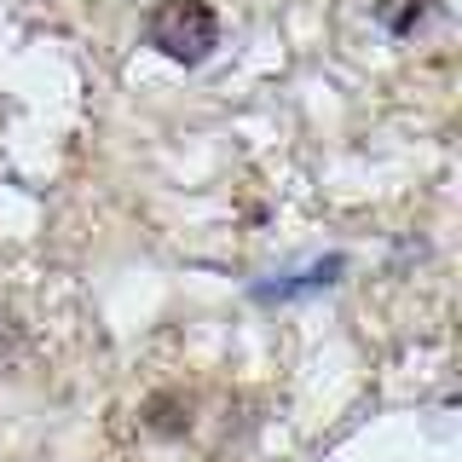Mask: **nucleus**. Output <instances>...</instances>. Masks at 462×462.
I'll return each instance as SVG.
<instances>
[{"mask_svg": "<svg viewBox=\"0 0 462 462\" xmlns=\"http://www.w3.org/2000/svg\"><path fill=\"white\" fill-rule=\"evenodd\" d=\"M433 18V0H375V23L387 29V35H416Z\"/></svg>", "mask_w": 462, "mask_h": 462, "instance_id": "nucleus-2", "label": "nucleus"}, {"mask_svg": "<svg viewBox=\"0 0 462 462\" xmlns=\"http://www.w3.org/2000/svg\"><path fill=\"white\" fill-rule=\"evenodd\" d=\"M151 47L173 64H202L220 47V18L208 0H162L151 12Z\"/></svg>", "mask_w": 462, "mask_h": 462, "instance_id": "nucleus-1", "label": "nucleus"}, {"mask_svg": "<svg viewBox=\"0 0 462 462\" xmlns=\"http://www.w3.org/2000/svg\"><path fill=\"white\" fill-rule=\"evenodd\" d=\"M144 428L162 433V439L185 433V428H191V399H180V393H156L151 404H144Z\"/></svg>", "mask_w": 462, "mask_h": 462, "instance_id": "nucleus-3", "label": "nucleus"}]
</instances>
